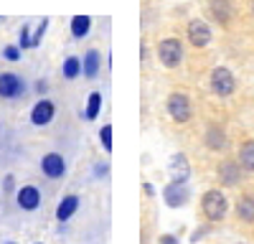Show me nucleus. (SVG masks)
<instances>
[{"label":"nucleus","instance_id":"nucleus-1","mask_svg":"<svg viewBox=\"0 0 254 244\" xmlns=\"http://www.w3.org/2000/svg\"><path fill=\"white\" fill-rule=\"evenodd\" d=\"M201 211H203V216L208 221H221L229 214V201H226V196L219 188H211L201 198Z\"/></svg>","mask_w":254,"mask_h":244},{"label":"nucleus","instance_id":"nucleus-2","mask_svg":"<svg viewBox=\"0 0 254 244\" xmlns=\"http://www.w3.org/2000/svg\"><path fill=\"white\" fill-rule=\"evenodd\" d=\"M158 59L165 69H178L183 61V44L178 38H163L158 44Z\"/></svg>","mask_w":254,"mask_h":244},{"label":"nucleus","instance_id":"nucleus-3","mask_svg":"<svg viewBox=\"0 0 254 244\" xmlns=\"http://www.w3.org/2000/svg\"><path fill=\"white\" fill-rule=\"evenodd\" d=\"M208 84H211V92H214L216 97H229V94H234V89H237V79L226 66H216L214 71H211Z\"/></svg>","mask_w":254,"mask_h":244},{"label":"nucleus","instance_id":"nucleus-4","mask_svg":"<svg viewBox=\"0 0 254 244\" xmlns=\"http://www.w3.org/2000/svg\"><path fill=\"white\" fill-rule=\"evenodd\" d=\"M165 107H168V115H171V120L178 122V125L188 122L190 115H193V110H190V99H188L183 92H173L171 97H168Z\"/></svg>","mask_w":254,"mask_h":244},{"label":"nucleus","instance_id":"nucleus-5","mask_svg":"<svg viewBox=\"0 0 254 244\" xmlns=\"http://www.w3.org/2000/svg\"><path fill=\"white\" fill-rule=\"evenodd\" d=\"M242 166H239V160H224L221 166H219V171H216V176H219V183L221 186H226V188H234V186H239V181H242Z\"/></svg>","mask_w":254,"mask_h":244},{"label":"nucleus","instance_id":"nucleus-6","mask_svg":"<svg viewBox=\"0 0 254 244\" xmlns=\"http://www.w3.org/2000/svg\"><path fill=\"white\" fill-rule=\"evenodd\" d=\"M188 44L196 49H206L211 44V28L203 20H190L188 23Z\"/></svg>","mask_w":254,"mask_h":244},{"label":"nucleus","instance_id":"nucleus-7","mask_svg":"<svg viewBox=\"0 0 254 244\" xmlns=\"http://www.w3.org/2000/svg\"><path fill=\"white\" fill-rule=\"evenodd\" d=\"M23 92H26V87H23V79H20V76H15L10 71L0 74V97H3V99H15Z\"/></svg>","mask_w":254,"mask_h":244},{"label":"nucleus","instance_id":"nucleus-8","mask_svg":"<svg viewBox=\"0 0 254 244\" xmlns=\"http://www.w3.org/2000/svg\"><path fill=\"white\" fill-rule=\"evenodd\" d=\"M41 171H44L46 178H61L64 173H66V160H64V155H59V153H46L44 158H41Z\"/></svg>","mask_w":254,"mask_h":244},{"label":"nucleus","instance_id":"nucleus-9","mask_svg":"<svg viewBox=\"0 0 254 244\" xmlns=\"http://www.w3.org/2000/svg\"><path fill=\"white\" fill-rule=\"evenodd\" d=\"M54 115H56V105L51 99H41V102H36V107L31 110V122L36 127H44V125H49V122L54 120Z\"/></svg>","mask_w":254,"mask_h":244},{"label":"nucleus","instance_id":"nucleus-10","mask_svg":"<svg viewBox=\"0 0 254 244\" xmlns=\"http://www.w3.org/2000/svg\"><path fill=\"white\" fill-rule=\"evenodd\" d=\"M163 198H165V203L171 209H178V206H183V203L188 201V188H186V183H168L165 186V191H163Z\"/></svg>","mask_w":254,"mask_h":244},{"label":"nucleus","instance_id":"nucleus-11","mask_svg":"<svg viewBox=\"0 0 254 244\" xmlns=\"http://www.w3.org/2000/svg\"><path fill=\"white\" fill-rule=\"evenodd\" d=\"M208 10H211V15H214V20H219V26H229L231 15H234L231 0H208Z\"/></svg>","mask_w":254,"mask_h":244},{"label":"nucleus","instance_id":"nucleus-12","mask_svg":"<svg viewBox=\"0 0 254 244\" xmlns=\"http://www.w3.org/2000/svg\"><path fill=\"white\" fill-rule=\"evenodd\" d=\"M15 201H18V206L23 209V211H36L41 206V191L36 186H23V188L18 191Z\"/></svg>","mask_w":254,"mask_h":244},{"label":"nucleus","instance_id":"nucleus-13","mask_svg":"<svg viewBox=\"0 0 254 244\" xmlns=\"http://www.w3.org/2000/svg\"><path fill=\"white\" fill-rule=\"evenodd\" d=\"M79 209V196H66V198H61V203L56 206V219L59 221H69Z\"/></svg>","mask_w":254,"mask_h":244},{"label":"nucleus","instance_id":"nucleus-14","mask_svg":"<svg viewBox=\"0 0 254 244\" xmlns=\"http://www.w3.org/2000/svg\"><path fill=\"white\" fill-rule=\"evenodd\" d=\"M188 160H186V155L183 153H178V155H173V160H171V176H173V183H186V178H188Z\"/></svg>","mask_w":254,"mask_h":244},{"label":"nucleus","instance_id":"nucleus-15","mask_svg":"<svg viewBox=\"0 0 254 244\" xmlns=\"http://www.w3.org/2000/svg\"><path fill=\"white\" fill-rule=\"evenodd\" d=\"M237 219L244 221V224H254V198L252 196H242L237 201Z\"/></svg>","mask_w":254,"mask_h":244},{"label":"nucleus","instance_id":"nucleus-16","mask_svg":"<svg viewBox=\"0 0 254 244\" xmlns=\"http://www.w3.org/2000/svg\"><path fill=\"white\" fill-rule=\"evenodd\" d=\"M206 145L208 150H226V135L219 125H211L206 132Z\"/></svg>","mask_w":254,"mask_h":244},{"label":"nucleus","instance_id":"nucleus-17","mask_svg":"<svg viewBox=\"0 0 254 244\" xmlns=\"http://www.w3.org/2000/svg\"><path fill=\"white\" fill-rule=\"evenodd\" d=\"M239 166L247 173H254V140H247L239 145Z\"/></svg>","mask_w":254,"mask_h":244},{"label":"nucleus","instance_id":"nucleus-18","mask_svg":"<svg viewBox=\"0 0 254 244\" xmlns=\"http://www.w3.org/2000/svg\"><path fill=\"white\" fill-rule=\"evenodd\" d=\"M97 71H99V54L92 49V51H87V56H84V61H81V74L94 79Z\"/></svg>","mask_w":254,"mask_h":244},{"label":"nucleus","instance_id":"nucleus-19","mask_svg":"<svg viewBox=\"0 0 254 244\" xmlns=\"http://www.w3.org/2000/svg\"><path fill=\"white\" fill-rule=\"evenodd\" d=\"M89 26H92V18L89 15H76L74 20H71V33H74V38H84L89 33Z\"/></svg>","mask_w":254,"mask_h":244},{"label":"nucleus","instance_id":"nucleus-20","mask_svg":"<svg viewBox=\"0 0 254 244\" xmlns=\"http://www.w3.org/2000/svg\"><path fill=\"white\" fill-rule=\"evenodd\" d=\"M81 74V61L76 56H69L66 61H64V76L66 79H76Z\"/></svg>","mask_w":254,"mask_h":244},{"label":"nucleus","instance_id":"nucleus-21","mask_svg":"<svg viewBox=\"0 0 254 244\" xmlns=\"http://www.w3.org/2000/svg\"><path fill=\"white\" fill-rule=\"evenodd\" d=\"M99 110H102V94L99 92H92L89 94V105H87V120H97Z\"/></svg>","mask_w":254,"mask_h":244},{"label":"nucleus","instance_id":"nucleus-22","mask_svg":"<svg viewBox=\"0 0 254 244\" xmlns=\"http://www.w3.org/2000/svg\"><path fill=\"white\" fill-rule=\"evenodd\" d=\"M99 140H102V148L104 150H112V125H104L102 130H99Z\"/></svg>","mask_w":254,"mask_h":244},{"label":"nucleus","instance_id":"nucleus-23","mask_svg":"<svg viewBox=\"0 0 254 244\" xmlns=\"http://www.w3.org/2000/svg\"><path fill=\"white\" fill-rule=\"evenodd\" d=\"M20 46H23V49H31V28H28V26L20 28Z\"/></svg>","mask_w":254,"mask_h":244},{"label":"nucleus","instance_id":"nucleus-24","mask_svg":"<svg viewBox=\"0 0 254 244\" xmlns=\"http://www.w3.org/2000/svg\"><path fill=\"white\" fill-rule=\"evenodd\" d=\"M5 59H8V61H18V59H20V49H18V46H8V49H5Z\"/></svg>","mask_w":254,"mask_h":244},{"label":"nucleus","instance_id":"nucleus-25","mask_svg":"<svg viewBox=\"0 0 254 244\" xmlns=\"http://www.w3.org/2000/svg\"><path fill=\"white\" fill-rule=\"evenodd\" d=\"M160 244H178V239H176L173 234H163V237H160Z\"/></svg>","mask_w":254,"mask_h":244},{"label":"nucleus","instance_id":"nucleus-26","mask_svg":"<svg viewBox=\"0 0 254 244\" xmlns=\"http://www.w3.org/2000/svg\"><path fill=\"white\" fill-rule=\"evenodd\" d=\"M10 188H13V176L5 178V191H10Z\"/></svg>","mask_w":254,"mask_h":244},{"label":"nucleus","instance_id":"nucleus-27","mask_svg":"<svg viewBox=\"0 0 254 244\" xmlns=\"http://www.w3.org/2000/svg\"><path fill=\"white\" fill-rule=\"evenodd\" d=\"M252 15H254V0H252Z\"/></svg>","mask_w":254,"mask_h":244},{"label":"nucleus","instance_id":"nucleus-28","mask_svg":"<svg viewBox=\"0 0 254 244\" xmlns=\"http://www.w3.org/2000/svg\"><path fill=\"white\" fill-rule=\"evenodd\" d=\"M5 244H15V242H5Z\"/></svg>","mask_w":254,"mask_h":244},{"label":"nucleus","instance_id":"nucleus-29","mask_svg":"<svg viewBox=\"0 0 254 244\" xmlns=\"http://www.w3.org/2000/svg\"><path fill=\"white\" fill-rule=\"evenodd\" d=\"M36 244H41V242H36Z\"/></svg>","mask_w":254,"mask_h":244}]
</instances>
